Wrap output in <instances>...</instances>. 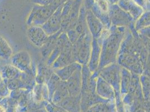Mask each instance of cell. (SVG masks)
<instances>
[{"instance_id": "cell-10", "label": "cell", "mask_w": 150, "mask_h": 112, "mask_svg": "<svg viewBox=\"0 0 150 112\" xmlns=\"http://www.w3.org/2000/svg\"><path fill=\"white\" fill-rule=\"evenodd\" d=\"M1 74L3 80L7 81L21 77L23 72L13 65H8L2 68Z\"/></svg>"}, {"instance_id": "cell-14", "label": "cell", "mask_w": 150, "mask_h": 112, "mask_svg": "<svg viewBox=\"0 0 150 112\" xmlns=\"http://www.w3.org/2000/svg\"><path fill=\"white\" fill-rule=\"evenodd\" d=\"M61 81V79L54 72H53L49 80L47 82L46 85L48 91L49 97L50 99H52L53 94L56 91L57 88Z\"/></svg>"}, {"instance_id": "cell-15", "label": "cell", "mask_w": 150, "mask_h": 112, "mask_svg": "<svg viewBox=\"0 0 150 112\" xmlns=\"http://www.w3.org/2000/svg\"><path fill=\"white\" fill-rule=\"evenodd\" d=\"M65 33L67 35L69 40L72 44H75L81 37L77 31L75 30V29H69Z\"/></svg>"}, {"instance_id": "cell-16", "label": "cell", "mask_w": 150, "mask_h": 112, "mask_svg": "<svg viewBox=\"0 0 150 112\" xmlns=\"http://www.w3.org/2000/svg\"><path fill=\"white\" fill-rule=\"evenodd\" d=\"M47 109L48 112H69L61 106H58L54 104L48 105Z\"/></svg>"}, {"instance_id": "cell-12", "label": "cell", "mask_w": 150, "mask_h": 112, "mask_svg": "<svg viewBox=\"0 0 150 112\" xmlns=\"http://www.w3.org/2000/svg\"><path fill=\"white\" fill-rule=\"evenodd\" d=\"M115 106L110 101L100 103L90 106L88 109L82 112H114Z\"/></svg>"}, {"instance_id": "cell-11", "label": "cell", "mask_w": 150, "mask_h": 112, "mask_svg": "<svg viewBox=\"0 0 150 112\" xmlns=\"http://www.w3.org/2000/svg\"><path fill=\"white\" fill-rule=\"evenodd\" d=\"M69 96V94L66 81L61 80L53 94L52 99L56 104H59Z\"/></svg>"}, {"instance_id": "cell-13", "label": "cell", "mask_w": 150, "mask_h": 112, "mask_svg": "<svg viewBox=\"0 0 150 112\" xmlns=\"http://www.w3.org/2000/svg\"><path fill=\"white\" fill-rule=\"evenodd\" d=\"M13 50L6 40L0 35V58L8 60L13 56Z\"/></svg>"}, {"instance_id": "cell-20", "label": "cell", "mask_w": 150, "mask_h": 112, "mask_svg": "<svg viewBox=\"0 0 150 112\" xmlns=\"http://www.w3.org/2000/svg\"></svg>"}, {"instance_id": "cell-4", "label": "cell", "mask_w": 150, "mask_h": 112, "mask_svg": "<svg viewBox=\"0 0 150 112\" xmlns=\"http://www.w3.org/2000/svg\"><path fill=\"white\" fill-rule=\"evenodd\" d=\"M27 35L31 43L39 48H42L44 46L49 37L43 28L39 26H29Z\"/></svg>"}, {"instance_id": "cell-6", "label": "cell", "mask_w": 150, "mask_h": 112, "mask_svg": "<svg viewBox=\"0 0 150 112\" xmlns=\"http://www.w3.org/2000/svg\"><path fill=\"white\" fill-rule=\"evenodd\" d=\"M72 48L63 50L61 53L51 66L53 70L62 68L76 62L72 55Z\"/></svg>"}, {"instance_id": "cell-5", "label": "cell", "mask_w": 150, "mask_h": 112, "mask_svg": "<svg viewBox=\"0 0 150 112\" xmlns=\"http://www.w3.org/2000/svg\"><path fill=\"white\" fill-rule=\"evenodd\" d=\"M81 68L78 69L66 81L70 96L80 95L81 89Z\"/></svg>"}, {"instance_id": "cell-18", "label": "cell", "mask_w": 150, "mask_h": 112, "mask_svg": "<svg viewBox=\"0 0 150 112\" xmlns=\"http://www.w3.org/2000/svg\"><path fill=\"white\" fill-rule=\"evenodd\" d=\"M131 112H145L144 109L140 108L138 106L133 107L131 109Z\"/></svg>"}, {"instance_id": "cell-7", "label": "cell", "mask_w": 150, "mask_h": 112, "mask_svg": "<svg viewBox=\"0 0 150 112\" xmlns=\"http://www.w3.org/2000/svg\"><path fill=\"white\" fill-rule=\"evenodd\" d=\"M80 68H81L80 64L75 62L62 68L54 69V72L61 79V80L66 81L75 73L76 70Z\"/></svg>"}, {"instance_id": "cell-8", "label": "cell", "mask_w": 150, "mask_h": 112, "mask_svg": "<svg viewBox=\"0 0 150 112\" xmlns=\"http://www.w3.org/2000/svg\"><path fill=\"white\" fill-rule=\"evenodd\" d=\"M59 104L69 112H78L80 108V95L69 96Z\"/></svg>"}, {"instance_id": "cell-9", "label": "cell", "mask_w": 150, "mask_h": 112, "mask_svg": "<svg viewBox=\"0 0 150 112\" xmlns=\"http://www.w3.org/2000/svg\"><path fill=\"white\" fill-rule=\"evenodd\" d=\"M63 31L61 30L60 31L57 32L56 34L50 35L47 42L45 44L44 46L41 48L42 49V55L44 57L45 60H47V58L50 56V54L54 50L56 45L57 40L59 35Z\"/></svg>"}, {"instance_id": "cell-1", "label": "cell", "mask_w": 150, "mask_h": 112, "mask_svg": "<svg viewBox=\"0 0 150 112\" xmlns=\"http://www.w3.org/2000/svg\"><path fill=\"white\" fill-rule=\"evenodd\" d=\"M58 8L52 4L44 6L35 5L26 18V23L29 26H42Z\"/></svg>"}, {"instance_id": "cell-17", "label": "cell", "mask_w": 150, "mask_h": 112, "mask_svg": "<svg viewBox=\"0 0 150 112\" xmlns=\"http://www.w3.org/2000/svg\"><path fill=\"white\" fill-rule=\"evenodd\" d=\"M35 5H48L52 4V0H31Z\"/></svg>"}, {"instance_id": "cell-3", "label": "cell", "mask_w": 150, "mask_h": 112, "mask_svg": "<svg viewBox=\"0 0 150 112\" xmlns=\"http://www.w3.org/2000/svg\"><path fill=\"white\" fill-rule=\"evenodd\" d=\"M63 5L58 7L56 11L53 13L43 25L41 27L43 28L48 35H52L60 31L62 28V9Z\"/></svg>"}, {"instance_id": "cell-2", "label": "cell", "mask_w": 150, "mask_h": 112, "mask_svg": "<svg viewBox=\"0 0 150 112\" xmlns=\"http://www.w3.org/2000/svg\"><path fill=\"white\" fill-rule=\"evenodd\" d=\"M11 62L13 66L22 72L34 76L31 68V58L30 53L26 50H21L13 55Z\"/></svg>"}, {"instance_id": "cell-19", "label": "cell", "mask_w": 150, "mask_h": 112, "mask_svg": "<svg viewBox=\"0 0 150 112\" xmlns=\"http://www.w3.org/2000/svg\"><path fill=\"white\" fill-rule=\"evenodd\" d=\"M0 112H5L4 109L2 106H0Z\"/></svg>"}]
</instances>
